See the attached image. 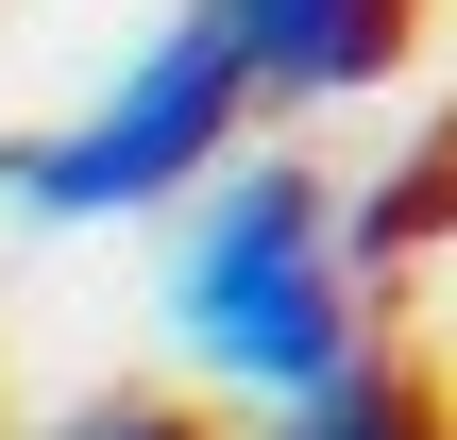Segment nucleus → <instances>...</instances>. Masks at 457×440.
<instances>
[{
    "label": "nucleus",
    "mask_w": 457,
    "mask_h": 440,
    "mask_svg": "<svg viewBox=\"0 0 457 440\" xmlns=\"http://www.w3.org/2000/svg\"><path fill=\"white\" fill-rule=\"evenodd\" d=\"M407 424V407H373V390H356V373H339V390H322V407H305V440H390Z\"/></svg>",
    "instance_id": "obj_4"
},
{
    "label": "nucleus",
    "mask_w": 457,
    "mask_h": 440,
    "mask_svg": "<svg viewBox=\"0 0 457 440\" xmlns=\"http://www.w3.org/2000/svg\"><path fill=\"white\" fill-rule=\"evenodd\" d=\"M390 440H424V424H390Z\"/></svg>",
    "instance_id": "obj_6"
},
{
    "label": "nucleus",
    "mask_w": 457,
    "mask_h": 440,
    "mask_svg": "<svg viewBox=\"0 0 457 440\" xmlns=\"http://www.w3.org/2000/svg\"><path fill=\"white\" fill-rule=\"evenodd\" d=\"M187 339L237 373V390H271V407H322L339 373H356V322H339V254H322V203H305V170H237L220 203H204V237H187Z\"/></svg>",
    "instance_id": "obj_1"
},
{
    "label": "nucleus",
    "mask_w": 457,
    "mask_h": 440,
    "mask_svg": "<svg viewBox=\"0 0 457 440\" xmlns=\"http://www.w3.org/2000/svg\"><path fill=\"white\" fill-rule=\"evenodd\" d=\"M237 102H254V68H237V34H220V0L204 17H170L68 136H34V153H0V187L17 203H51V220H119V203H170L220 136H237Z\"/></svg>",
    "instance_id": "obj_2"
},
{
    "label": "nucleus",
    "mask_w": 457,
    "mask_h": 440,
    "mask_svg": "<svg viewBox=\"0 0 457 440\" xmlns=\"http://www.w3.org/2000/svg\"><path fill=\"white\" fill-rule=\"evenodd\" d=\"M102 440H170V424H102Z\"/></svg>",
    "instance_id": "obj_5"
},
{
    "label": "nucleus",
    "mask_w": 457,
    "mask_h": 440,
    "mask_svg": "<svg viewBox=\"0 0 457 440\" xmlns=\"http://www.w3.org/2000/svg\"><path fill=\"white\" fill-rule=\"evenodd\" d=\"M254 85H373L407 51V0H220Z\"/></svg>",
    "instance_id": "obj_3"
}]
</instances>
